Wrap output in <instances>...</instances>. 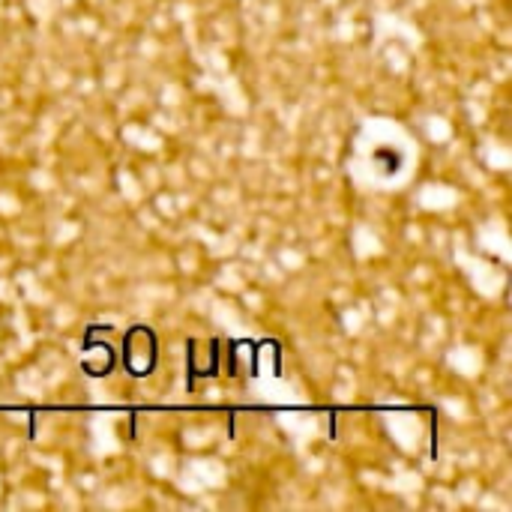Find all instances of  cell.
Listing matches in <instances>:
<instances>
[{"label": "cell", "instance_id": "cell-1", "mask_svg": "<svg viewBox=\"0 0 512 512\" xmlns=\"http://www.w3.org/2000/svg\"><path fill=\"white\" fill-rule=\"evenodd\" d=\"M156 360H159V342L156 333L150 327H132L123 336V369L132 378H147L156 372Z\"/></svg>", "mask_w": 512, "mask_h": 512}, {"label": "cell", "instance_id": "cell-2", "mask_svg": "<svg viewBox=\"0 0 512 512\" xmlns=\"http://www.w3.org/2000/svg\"><path fill=\"white\" fill-rule=\"evenodd\" d=\"M81 351H84V372H87V375L99 378V375H108V372L114 369V348H111L108 342H96L93 333H90V339L81 345Z\"/></svg>", "mask_w": 512, "mask_h": 512}, {"label": "cell", "instance_id": "cell-3", "mask_svg": "<svg viewBox=\"0 0 512 512\" xmlns=\"http://www.w3.org/2000/svg\"><path fill=\"white\" fill-rule=\"evenodd\" d=\"M189 372L192 378H213L219 372V348L216 342H192L189 345Z\"/></svg>", "mask_w": 512, "mask_h": 512}]
</instances>
